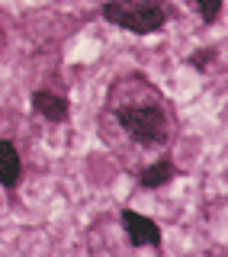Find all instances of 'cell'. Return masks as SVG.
<instances>
[{"instance_id": "6da1fadb", "label": "cell", "mask_w": 228, "mask_h": 257, "mask_svg": "<svg viewBox=\"0 0 228 257\" xmlns=\"http://www.w3.org/2000/svg\"><path fill=\"white\" fill-rule=\"evenodd\" d=\"M170 13L174 10L167 7V0H106L103 4V20L135 36L161 32Z\"/></svg>"}, {"instance_id": "7a4b0ae2", "label": "cell", "mask_w": 228, "mask_h": 257, "mask_svg": "<svg viewBox=\"0 0 228 257\" xmlns=\"http://www.w3.org/2000/svg\"><path fill=\"white\" fill-rule=\"evenodd\" d=\"M119 125L126 128V135L138 145H164L170 135V122H167V112L161 106H122L116 109Z\"/></svg>"}, {"instance_id": "3957f363", "label": "cell", "mask_w": 228, "mask_h": 257, "mask_svg": "<svg viewBox=\"0 0 228 257\" xmlns=\"http://www.w3.org/2000/svg\"><path fill=\"white\" fill-rule=\"evenodd\" d=\"M119 219H122V228H126V238L132 247H161V228L154 219L135 212V209H122Z\"/></svg>"}, {"instance_id": "277c9868", "label": "cell", "mask_w": 228, "mask_h": 257, "mask_svg": "<svg viewBox=\"0 0 228 257\" xmlns=\"http://www.w3.org/2000/svg\"><path fill=\"white\" fill-rule=\"evenodd\" d=\"M32 112H39L48 122H64L71 116V106H68L64 96L52 93V90H36L32 93Z\"/></svg>"}, {"instance_id": "5b68a950", "label": "cell", "mask_w": 228, "mask_h": 257, "mask_svg": "<svg viewBox=\"0 0 228 257\" xmlns=\"http://www.w3.org/2000/svg\"><path fill=\"white\" fill-rule=\"evenodd\" d=\"M23 177V161H20V151L10 139H0V183L4 187H16Z\"/></svg>"}, {"instance_id": "8992f818", "label": "cell", "mask_w": 228, "mask_h": 257, "mask_svg": "<svg viewBox=\"0 0 228 257\" xmlns=\"http://www.w3.org/2000/svg\"><path fill=\"white\" fill-rule=\"evenodd\" d=\"M174 177H177V164L167 161V158H161V161H154V164H148L138 174V183H142L145 190H158V187H164V183H170Z\"/></svg>"}, {"instance_id": "52a82bcc", "label": "cell", "mask_w": 228, "mask_h": 257, "mask_svg": "<svg viewBox=\"0 0 228 257\" xmlns=\"http://www.w3.org/2000/svg\"><path fill=\"white\" fill-rule=\"evenodd\" d=\"M222 4L225 0H196V10L202 16V23H215V16L218 10H222Z\"/></svg>"}]
</instances>
